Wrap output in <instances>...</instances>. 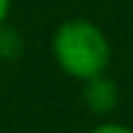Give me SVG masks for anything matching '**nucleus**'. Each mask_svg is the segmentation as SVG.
I'll list each match as a JSON object with an SVG mask.
<instances>
[{
  "label": "nucleus",
  "mask_w": 133,
  "mask_h": 133,
  "mask_svg": "<svg viewBox=\"0 0 133 133\" xmlns=\"http://www.w3.org/2000/svg\"><path fill=\"white\" fill-rule=\"evenodd\" d=\"M52 57L65 76L76 82H90L109 74L111 44L109 35L90 19H65L52 35Z\"/></svg>",
  "instance_id": "f257e3e1"
},
{
  "label": "nucleus",
  "mask_w": 133,
  "mask_h": 133,
  "mask_svg": "<svg viewBox=\"0 0 133 133\" xmlns=\"http://www.w3.org/2000/svg\"><path fill=\"white\" fill-rule=\"evenodd\" d=\"M79 98H82V103L90 114L106 117L119 103V90H117V82L109 79V74H103V76H95V79L84 82Z\"/></svg>",
  "instance_id": "f03ea898"
},
{
  "label": "nucleus",
  "mask_w": 133,
  "mask_h": 133,
  "mask_svg": "<svg viewBox=\"0 0 133 133\" xmlns=\"http://www.w3.org/2000/svg\"><path fill=\"white\" fill-rule=\"evenodd\" d=\"M25 52V35L16 27H11L8 22L0 25V60L11 63V60H19Z\"/></svg>",
  "instance_id": "7ed1b4c3"
},
{
  "label": "nucleus",
  "mask_w": 133,
  "mask_h": 133,
  "mask_svg": "<svg viewBox=\"0 0 133 133\" xmlns=\"http://www.w3.org/2000/svg\"><path fill=\"white\" fill-rule=\"evenodd\" d=\"M90 133H133V128H130V125H125V122H114V119H106V122L95 125Z\"/></svg>",
  "instance_id": "20e7f679"
},
{
  "label": "nucleus",
  "mask_w": 133,
  "mask_h": 133,
  "mask_svg": "<svg viewBox=\"0 0 133 133\" xmlns=\"http://www.w3.org/2000/svg\"><path fill=\"white\" fill-rule=\"evenodd\" d=\"M8 14H11V0H0V25L8 22Z\"/></svg>",
  "instance_id": "39448f33"
}]
</instances>
